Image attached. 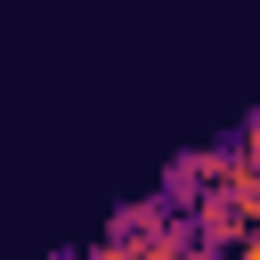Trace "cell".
Returning a JSON list of instances; mask_svg holds the SVG:
<instances>
[{"label": "cell", "instance_id": "6da1fadb", "mask_svg": "<svg viewBox=\"0 0 260 260\" xmlns=\"http://www.w3.org/2000/svg\"><path fill=\"white\" fill-rule=\"evenodd\" d=\"M138 260H203V244H195V228H187V211H171L154 236H138Z\"/></svg>", "mask_w": 260, "mask_h": 260}, {"label": "cell", "instance_id": "7a4b0ae2", "mask_svg": "<svg viewBox=\"0 0 260 260\" xmlns=\"http://www.w3.org/2000/svg\"><path fill=\"white\" fill-rule=\"evenodd\" d=\"M162 219H171V203H162V195H146V203H122V211L106 219V236H122V244H138V236H154Z\"/></svg>", "mask_w": 260, "mask_h": 260}, {"label": "cell", "instance_id": "3957f363", "mask_svg": "<svg viewBox=\"0 0 260 260\" xmlns=\"http://www.w3.org/2000/svg\"><path fill=\"white\" fill-rule=\"evenodd\" d=\"M228 203L244 211V228H260V171H252V162H244V171L228 179Z\"/></svg>", "mask_w": 260, "mask_h": 260}, {"label": "cell", "instance_id": "277c9868", "mask_svg": "<svg viewBox=\"0 0 260 260\" xmlns=\"http://www.w3.org/2000/svg\"><path fill=\"white\" fill-rule=\"evenodd\" d=\"M73 260H138V244H122V236H98L89 252H73Z\"/></svg>", "mask_w": 260, "mask_h": 260}, {"label": "cell", "instance_id": "5b68a950", "mask_svg": "<svg viewBox=\"0 0 260 260\" xmlns=\"http://www.w3.org/2000/svg\"><path fill=\"white\" fill-rule=\"evenodd\" d=\"M236 146H244V162H252V171H260V114H252V122H244V130H236Z\"/></svg>", "mask_w": 260, "mask_h": 260}, {"label": "cell", "instance_id": "8992f818", "mask_svg": "<svg viewBox=\"0 0 260 260\" xmlns=\"http://www.w3.org/2000/svg\"><path fill=\"white\" fill-rule=\"evenodd\" d=\"M219 260H260V228H244V244H236V252H219Z\"/></svg>", "mask_w": 260, "mask_h": 260}]
</instances>
